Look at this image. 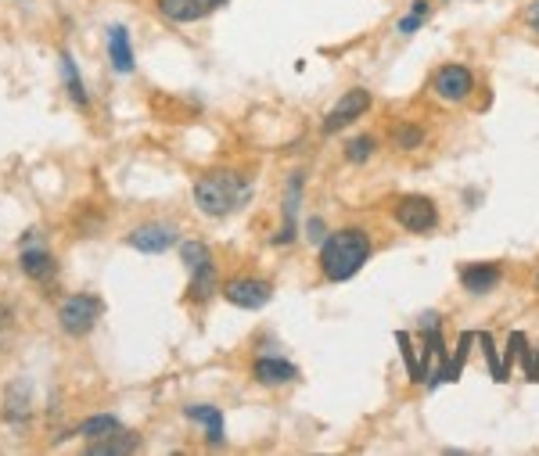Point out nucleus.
I'll use <instances>...</instances> for the list:
<instances>
[{"label": "nucleus", "mask_w": 539, "mask_h": 456, "mask_svg": "<svg viewBox=\"0 0 539 456\" xmlns=\"http://www.w3.org/2000/svg\"><path fill=\"white\" fill-rule=\"evenodd\" d=\"M141 445V435H133V431H112V435H105V438H94L90 445H87V452L90 456H122V452H133Z\"/></svg>", "instance_id": "11"}, {"label": "nucleus", "mask_w": 539, "mask_h": 456, "mask_svg": "<svg viewBox=\"0 0 539 456\" xmlns=\"http://www.w3.org/2000/svg\"><path fill=\"white\" fill-rule=\"evenodd\" d=\"M320 230H324V223H320V220H309V241H320V237H324Z\"/></svg>", "instance_id": "30"}, {"label": "nucleus", "mask_w": 539, "mask_h": 456, "mask_svg": "<svg viewBox=\"0 0 539 456\" xmlns=\"http://www.w3.org/2000/svg\"><path fill=\"white\" fill-rule=\"evenodd\" d=\"M112 431H119V421L112 417V413H98V417H87L83 424H80V438H105V435H112Z\"/></svg>", "instance_id": "17"}, {"label": "nucleus", "mask_w": 539, "mask_h": 456, "mask_svg": "<svg viewBox=\"0 0 539 456\" xmlns=\"http://www.w3.org/2000/svg\"><path fill=\"white\" fill-rule=\"evenodd\" d=\"M184 413H187L191 421H198V424H206L209 445H223V413H220L216 406H187Z\"/></svg>", "instance_id": "15"}, {"label": "nucleus", "mask_w": 539, "mask_h": 456, "mask_svg": "<svg viewBox=\"0 0 539 456\" xmlns=\"http://www.w3.org/2000/svg\"><path fill=\"white\" fill-rule=\"evenodd\" d=\"M223 298L238 309H262L270 298H274V288H270L266 281H259V277H238L223 288Z\"/></svg>", "instance_id": "6"}, {"label": "nucleus", "mask_w": 539, "mask_h": 456, "mask_svg": "<svg viewBox=\"0 0 539 456\" xmlns=\"http://www.w3.org/2000/svg\"><path fill=\"white\" fill-rule=\"evenodd\" d=\"M176 241H180L176 227H169V223H145V227H137L129 234V244L137 251H148V255H159V251L173 248Z\"/></svg>", "instance_id": "8"}, {"label": "nucleus", "mask_w": 539, "mask_h": 456, "mask_svg": "<svg viewBox=\"0 0 539 456\" xmlns=\"http://www.w3.org/2000/svg\"><path fill=\"white\" fill-rule=\"evenodd\" d=\"M475 342L482 345V352H486V359H489V374H493V381H507V367L496 359V349H493V338L482 331V335H475Z\"/></svg>", "instance_id": "23"}, {"label": "nucleus", "mask_w": 539, "mask_h": 456, "mask_svg": "<svg viewBox=\"0 0 539 456\" xmlns=\"http://www.w3.org/2000/svg\"><path fill=\"white\" fill-rule=\"evenodd\" d=\"M525 22H528L532 33H539V0H532V4L525 8Z\"/></svg>", "instance_id": "27"}, {"label": "nucleus", "mask_w": 539, "mask_h": 456, "mask_svg": "<svg viewBox=\"0 0 539 456\" xmlns=\"http://www.w3.org/2000/svg\"><path fill=\"white\" fill-rule=\"evenodd\" d=\"M159 12L173 22H198L216 12V0H159Z\"/></svg>", "instance_id": "9"}, {"label": "nucleus", "mask_w": 539, "mask_h": 456, "mask_svg": "<svg viewBox=\"0 0 539 456\" xmlns=\"http://www.w3.org/2000/svg\"><path fill=\"white\" fill-rule=\"evenodd\" d=\"M252 194V187L238 176V173H209V176H201L194 183V202L198 209L220 220V216H230L245 198Z\"/></svg>", "instance_id": "2"}, {"label": "nucleus", "mask_w": 539, "mask_h": 456, "mask_svg": "<svg viewBox=\"0 0 539 456\" xmlns=\"http://www.w3.org/2000/svg\"><path fill=\"white\" fill-rule=\"evenodd\" d=\"M299 194H302V173L292 176L288 183V202H285V230L274 237V244H288L295 237V213H299Z\"/></svg>", "instance_id": "16"}, {"label": "nucleus", "mask_w": 539, "mask_h": 456, "mask_svg": "<svg viewBox=\"0 0 539 456\" xmlns=\"http://www.w3.org/2000/svg\"><path fill=\"white\" fill-rule=\"evenodd\" d=\"M213 291H216V267H206V270L191 274V298H209Z\"/></svg>", "instance_id": "19"}, {"label": "nucleus", "mask_w": 539, "mask_h": 456, "mask_svg": "<svg viewBox=\"0 0 539 456\" xmlns=\"http://www.w3.org/2000/svg\"><path fill=\"white\" fill-rule=\"evenodd\" d=\"M61 73H65V83H69V97L76 104H87V90H83V80L76 76V65L69 54H61Z\"/></svg>", "instance_id": "20"}, {"label": "nucleus", "mask_w": 539, "mask_h": 456, "mask_svg": "<svg viewBox=\"0 0 539 456\" xmlns=\"http://www.w3.org/2000/svg\"><path fill=\"white\" fill-rule=\"evenodd\" d=\"M535 381H539V359H535Z\"/></svg>", "instance_id": "31"}, {"label": "nucleus", "mask_w": 539, "mask_h": 456, "mask_svg": "<svg viewBox=\"0 0 539 456\" xmlns=\"http://www.w3.org/2000/svg\"><path fill=\"white\" fill-rule=\"evenodd\" d=\"M180 255H184V263H187L191 274L213 267V255H209V248L201 244V241H184V244H180Z\"/></svg>", "instance_id": "18"}, {"label": "nucleus", "mask_w": 539, "mask_h": 456, "mask_svg": "<svg viewBox=\"0 0 539 456\" xmlns=\"http://www.w3.org/2000/svg\"><path fill=\"white\" fill-rule=\"evenodd\" d=\"M371 108V94L363 90V87H353V90H346L342 97H339V104H334L327 115H324V134L331 137V134H339V129H346L349 122H356L363 112Z\"/></svg>", "instance_id": "5"}, {"label": "nucleus", "mask_w": 539, "mask_h": 456, "mask_svg": "<svg viewBox=\"0 0 539 456\" xmlns=\"http://www.w3.org/2000/svg\"><path fill=\"white\" fill-rule=\"evenodd\" d=\"M460 284H464L471 295H486V291H493V288L500 284V267H493V263L467 267V270L460 274Z\"/></svg>", "instance_id": "12"}, {"label": "nucleus", "mask_w": 539, "mask_h": 456, "mask_svg": "<svg viewBox=\"0 0 539 456\" xmlns=\"http://www.w3.org/2000/svg\"><path fill=\"white\" fill-rule=\"evenodd\" d=\"M511 345H514V356H518V359H521V367H525V377H528V381H535V359H532V349H528L525 335H521V331H514V335H511Z\"/></svg>", "instance_id": "24"}, {"label": "nucleus", "mask_w": 539, "mask_h": 456, "mask_svg": "<svg viewBox=\"0 0 539 456\" xmlns=\"http://www.w3.org/2000/svg\"><path fill=\"white\" fill-rule=\"evenodd\" d=\"M395 342H399V349H402V359H407V374H410V381H425V377H421V363H418V352H414L410 335H407V331H395Z\"/></svg>", "instance_id": "22"}, {"label": "nucleus", "mask_w": 539, "mask_h": 456, "mask_svg": "<svg viewBox=\"0 0 539 456\" xmlns=\"http://www.w3.org/2000/svg\"><path fill=\"white\" fill-rule=\"evenodd\" d=\"M395 223L410 234H428L435 223H439V213H435V202L425 198V194H402L395 202Z\"/></svg>", "instance_id": "4"}, {"label": "nucleus", "mask_w": 539, "mask_h": 456, "mask_svg": "<svg viewBox=\"0 0 539 456\" xmlns=\"http://www.w3.org/2000/svg\"><path fill=\"white\" fill-rule=\"evenodd\" d=\"M418 26H421V19H418V15H410V19H402V22H399V33H407V36H410V33H418Z\"/></svg>", "instance_id": "28"}, {"label": "nucleus", "mask_w": 539, "mask_h": 456, "mask_svg": "<svg viewBox=\"0 0 539 456\" xmlns=\"http://www.w3.org/2000/svg\"><path fill=\"white\" fill-rule=\"evenodd\" d=\"M12 323H15V316H12V309L0 302V349L8 345V338H12Z\"/></svg>", "instance_id": "26"}, {"label": "nucleus", "mask_w": 539, "mask_h": 456, "mask_svg": "<svg viewBox=\"0 0 539 456\" xmlns=\"http://www.w3.org/2000/svg\"><path fill=\"white\" fill-rule=\"evenodd\" d=\"M105 305L98 295H73V298H65L61 309H58V323H61V331L65 335H73V338H83L94 331V323L101 320Z\"/></svg>", "instance_id": "3"}, {"label": "nucleus", "mask_w": 539, "mask_h": 456, "mask_svg": "<svg viewBox=\"0 0 539 456\" xmlns=\"http://www.w3.org/2000/svg\"><path fill=\"white\" fill-rule=\"evenodd\" d=\"M435 94L442 101H467L471 90H475V76H471L464 65H442V69L435 73Z\"/></svg>", "instance_id": "7"}, {"label": "nucleus", "mask_w": 539, "mask_h": 456, "mask_svg": "<svg viewBox=\"0 0 539 456\" xmlns=\"http://www.w3.org/2000/svg\"><path fill=\"white\" fill-rule=\"evenodd\" d=\"M252 374H255L259 384H292V381L299 377V370H295L292 363L277 359V356H262V359H255Z\"/></svg>", "instance_id": "10"}, {"label": "nucleus", "mask_w": 539, "mask_h": 456, "mask_svg": "<svg viewBox=\"0 0 539 456\" xmlns=\"http://www.w3.org/2000/svg\"><path fill=\"white\" fill-rule=\"evenodd\" d=\"M371 155H374V137H353V141L346 144V158L356 162V166L367 162Z\"/></svg>", "instance_id": "25"}, {"label": "nucleus", "mask_w": 539, "mask_h": 456, "mask_svg": "<svg viewBox=\"0 0 539 456\" xmlns=\"http://www.w3.org/2000/svg\"><path fill=\"white\" fill-rule=\"evenodd\" d=\"M428 0H414V8H410V15H418V19H428Z\"/></svg>", "instance_id": "29"}, {"label": "nucleus", "mask_w": 539, "mask_h": 456, "mask_svg": "<svg viewBox=\"0 0 539 456\" xmlns=\"http://www.w3.org/2000/svg\"><path fill=\"white\" fill-rule=\"evenodd\" d=\"M22 274L33 277V281H47L54 274V255L43 251V248H22Z\"/></svg>", "instance_id": "14"}, {"label": "nucleus", "mask_w": 539, "mask_h": 456, "mask_svg": "<svg viewBox=\"0 0 539 456\" xmlns=\"http://www.w3.org/2000/svg\"><path fill=\"white\" fill-rule=\"evenodd\" d=\"M371 259V237L356 227L349 230H339L324 237V248H320V270L327 281H349L363 270V263Z\"/></svg>", "instance_id": "1"}, {"label": "nucleus", "mask_w": 539, "mask_h": 456, "mask_svg": "<svg viewBox=\"0 0 539 456\" xmlns=\"http://www.w3.org/2000/svg\"><path fill=\"white\" fill-rule=\"evenodd\" d=\"M220 4H227V0H216V8H220Z\"/></svg>", "instance_id": "32"}, {"label": "nucleus", "mask_w": 539, "mask_h": 456, "mask_svg": "<svg viewBox=\"0 0 539 456\" xmlns=\"http://www.w3.org/2000/svg\"><path fill=\"white\" fill-rule=\"evenodd\" d=\"M392 141H395V148H402V151H414V148L425 144V129H418V126H395V129H392Z\"/></svg>", "instance_id": "21"}, {"label": "nucleus", "mask_w": 539, "mask_h": 456, "mask_svg": "<svg viewBox=\"0 0 539 456\" xmlns=\"http://www.w3.org/2000/svg\"><path fill=\"white\" fill-rule=\"evenodd\" d=\"M108 58L115 65V73H133V50H129V36L122 26L108 29Z\"/></svg>", "instance_id": "13"}]
</instances>
